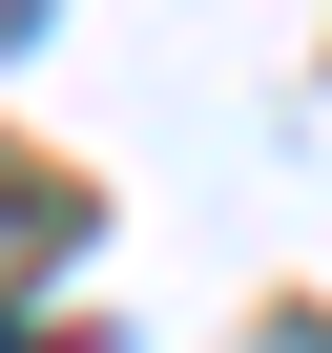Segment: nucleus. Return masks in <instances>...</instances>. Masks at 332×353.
<instances>
[{"label":"nucleus","instance_id":"f03ea898","mask_svg":"<svg viewBox=\"0 0 332 353\" xmlns=\"http://www.w3.org/2000/svg\"><path fill=\"white\" fill-rule=\"evenodd\" d=\"M0 353H42V332H0Z\"/></svg>","mask_w":332,"mask_h":353},{"label":"nucleus","instance_id":"f257e3e1","mask_svg":"<svg viewBox=\"0 0 332 353\" xmlns=\"http://www.w3.org/2000/svg\"><path fill=\"white\" fill-rule=\"evenodd\" d=\"M83 250V188H42V166H0V291H21V270H63Z\"/></svg>","mask_w":332,"mask_h":353}]
</instances>
